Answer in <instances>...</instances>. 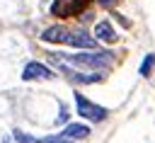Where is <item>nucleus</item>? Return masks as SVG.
<instances>
[{"label":"nucleus","instance_id":"obj_1","mask_svg":"<svg viewBox=\"0 0 155 143\" xmlns=\"http://www.w3.org/2000/svg\"><path fill=\"white\" fill-rule=\"evenodd\" d=\"M53 61H65V63H73L82 70H102V68H109L111 61H114V53L111 51H92V53H85V51H78V53H48Z\"/></svg>","mask_w":155,"mask_h":143},{"label":"nucleus","instance_id":"obj_2","mask_svg":"<svg viewBox=\"0 0 155 143\" xmlns=\"http://www.w3.org/2000/svg\"><path fill=\"white\" fill-rule=\"evenodd\" d=\"M75 104H78V114H80L82 119L92 121V124H99V121H104V119L109 116V109L90 102V99H87L85 95H80V92H75Z\"/></svg>","mask_w":155,"mask_h":143},{"label":"nucleus","instance_id":"obj_3","mask_svg":"<svg viewBox=\"0 0 155 143\" xmlns=\"http://www.w3.org/2000/svg\"><path fill=\"white\" fill-rule=\"evenodd\" d=\"M53 70L39 61H29L24 68H22V80L24 82H31V80H53Z\"/></svg>","mask_w":155,"mask_h":143},{"label":"nucleus","instance_id":"obj_4","mask_svg":"<svg viewBox=\"0 0 155 143\" xmlns=\"http://www.w3.org/2000/svg\"><path fill=\"white\" fill-rule=\"evenodd\" d=\"M61 63V61H58ZM61 73L70 80V82H75V85H97V82H102L104 80V75L102 73H92V75H85V73H80V70H73V68H68L65 63H61Z\"/></svg>","mask_w":155,"mask_h":143},{"label":"nucleus","instance_id":"obj_5","mask_svg":"<svg viewBox=\"0 0 155 143\" xmlns=\"http://www.w3.org/2000/svg\"><path fill=\"white\" fill-rule=\"evenodd\" d=\"M65 44H70V46H75V48H85V51L97 48V39H94V36H90L85 29L68 32V41H65Z\"/></svg>","mask_w":155,"mask_h":143},{"label":"nucleus","instance_id":"obj_6","mask_svg":"<svg viewBox=\"0 0 155 143\" xmlns=\"http://www.w3.org/2000/svg\"><path fill=\"white\" fill-rule=\"evenodd\" d=\"M85 5H87V0H56L51 12L53 15H65V17L68 15H80L85 10Z\"/></svg>","mask_w":155,"mask_h":143},{"label":"nucleus","instance_id":"obj_7","mask_svg":"<svg viewBox=\"0 0 155 143\" xmlns=\"http://www.w3.org/2000/svg\"><path fill=\"white\" fill-rule=\"evenodd\" d=\"M41 41H46V44H65L68 41V29L63 27V24H56V27H46L44 32H41V36H39Z\"/></svg>","mask_w":155,"mask_h":143},{"label":"nucleus","instance_id":"obj_8","mask_svg":"<svg viewBox=\"0 0 155 143\" xmlns=\"http://www.w3.org/2000/svg\"><path fill=\"white\" fill-rule=\"evenodd\" d=\"M94 39H97V41L114 44L119 36H116V29L111 27V22H109V19H99V22L94 24Z\"/></svg>","mask_w":155,"mask_h":143},{"label":"nucleus","instance_id":"obj_9","mask_svg":"<svg viewBox=\"0 0 155 143\" xmlns=\"http://www.w3.org/2000/svg\"><path fill=\"white\" fill-rule=\"evenodd\" d=\"M90 133L92 131H90L87 124H65V128L61 131V136L68 138V141H80V138H87Z\"/></svg>","mask_w":155,"mask_h":143},{"label":"nucleus","instance_id":"obj_10","mask_svg":"<svg viewBox=\"0 0 155 143\" xmlns=\"http://www.w3.org/2000/svg\"><path fill=\"white\" fill-rule=\"evenodd\" d=\"M153 70H155V53H145L143 61H140V65H138V75L140 78H150Z\"/></svg>","mask_w":155,"mask_h":143},{"label":"nucleus","instance_id":"obj_11","mask_svg":"<svg viewBox=\"0 0 155 143\" xmlns=\"http://www.w3.org/2000/svg\"><path fill=\"white\" fill-rule=\"evenodd\" d=\"M12 138H15L17 143H41V138H36V136H31V133H24L22 128H15V131H12Z\"/></svg>","mask_w":155,"mask_h":143},{"label":"nucleus","instance_id":"obj_12","mask_svg":"<svg viewBox=\"0 0 155 143\" xmlns=\"http://www.w3.org/2000/svg\"><path fill=\"white\" fill-rule=\"evenodd\" d=\"M68 116H70L68 104H65V102H58V116H56V124H65V121H68Z\"/></svg>","mask_w":155,"mask_h":143},{"label":"nucleus","instance_id":"obj_13","mask_svg":"<svg viewBox=\"0 0 155 143\" xmlns=\"http://www.w3.org/2000/svg\"><path fill=\"white\" fill-rule=\"evenodd\" d=\"M41 143H73V141L63 138L61 133H53V136H44V138H41Z\"/></svg>","mask_w":155,"mask_h":143},{"label":"nucleus","instance_id":"obj_14","mask_svg":"<svg viewBox=\"0 0 155 143\" xmlns=\"http://www.w3.org/2000/svg\"><path fill=\"white\" fill-rule=\"evenodd\" d=\"M97 2H99V5L104 7V10H111V7H116V5L121 2V0H97Z\"/></svg>","mask_w":155,"mask_h":143},{"label":"nucleus","instance_id":"obj_15","mask_svg":"<svg viewBox=\"0 0 155 143\" xmlns=\"http://www.w3.org/2000/svg\"><path fill=\"white\" fill-rule=\"evenodd\" d=\"M0 143H12V138H10V136H7V133H5V136H2V141H0Z\"/></svg>","mask_w":155,"mask_h":143}]
</instances>
